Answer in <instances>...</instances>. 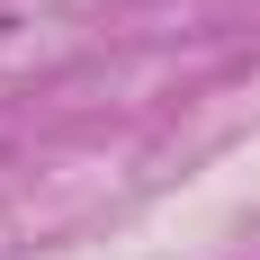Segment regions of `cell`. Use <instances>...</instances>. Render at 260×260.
<instances>
[{
	"label": "cell",
	"instance_id": "1",
	"mask_svg": "<svg viewBox=\"0 0 260 260\" xmlns=\"http://www.w3.org/2000/svg\"><path fill=\"white\" fill-rule=\"evenodd\" d=\"M0 27H9V18H0Z\"/></svg>",
	"mask_w": 260,
	"mask_h": 260
}]
</instances>
